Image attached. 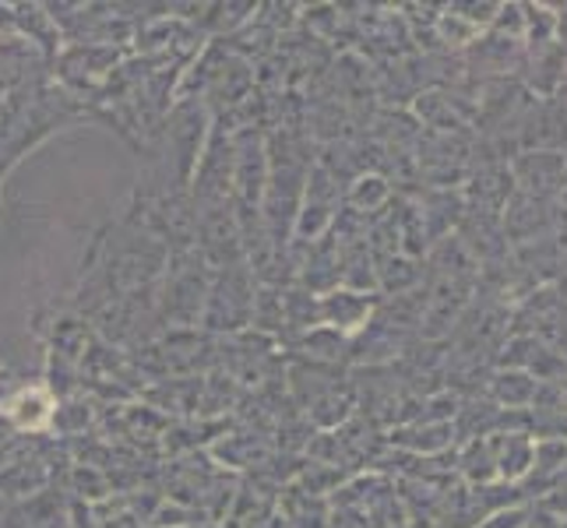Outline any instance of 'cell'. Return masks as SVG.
Wrapping results in <instances>:
<instances>
[{
	"mask_svg": "<svg viewBox=\"0 0 567 528\" xmlns=\"http://www.w3.org/2000/svg\"><path fill=\"white\" fill-rule=\"evenodd\" d=\"M497 479L501 483H522L525 476H533L536 468V437L529 434H501L491 441Z\"/></svg>",
	"mask_w": 567,
	"mask_h": 528,
	"instance_id": "obj_1",
	"label": "cell"
},
{
	"mask_svg": "<svg viewBox=\"0 0 567 528\" xmlns=\"http://www.w3.org/2000/svg\"><path fill=\"white\" fill-rule=\"evenodd\" d=\"M4 416L18 429H29V434H35V429L50 426V420L56 416V402H53V395L43 384L22 387V391H14V395L4 402Z\"/></svg>",
	"mask_w": 567,
	"mask_h": 528,
	"instance_id": "obj_2",
	"label": "cell"
},
{
	"mask_svg": "<svg viewBox=\"0 0 567 528\" xmlns=\"http://www.w3.org/2000/svg\"><path fill=\"white\" fill-rule=\"evenodd\" d=\"M321 314H324L328 324H336L342 331H353V328H360L367 321L370 303L360 297V292H346L342 289V292H331V297H324Z\"/></svg>",
	"mask_w": 567,
	"mask_h": 528,
	"instance_id": "obj_3",
	"label": "cell"
},
{
	"mask_svg": "<svg viewBox=\"0 0 567 528\" xmlns=\"http://www.w3.org/2000/svg\"><path fill=\"white\" fill-rule=\"evenodd\" d=\"M494 398L507 408H525L536 402V381L529 370H504V374H497L494 381Z\"/></svg>",
	"mask_w": 567,
	"mask_h": 528,
	"instance_id": "obj_4",
	"label": "cell"
},
{
	"mask_svg": "<svg viewBox=\"0 0 567 528\" xmlns=\"http://www.w3.org/2000/svg\"><path fill=\"white\" fill-rule=\"evenodd\" d=\"M465 465V476L486 486V483H494L497 479V465H494V452H491V441H473L468 444V455L462 458Z\"/></svg>",
	"mask_w": 567,
	"mask_h": 528,
	"instance_id": "obj_5",
	"label": "cell"
},
{
	"mask_svg": "<svg viewBox=\"0 0 567 528\" xmlns=\"http://www.w3.org/2000/svg\"><path fill=\"white\" fill-rule=\"evenodd\" d=\"M567 465V441L560 437H543L536 441V468L533 473H557Z\"/></svg>",
	"mask_w": 567,
	"mask_h": 528,
	"instance_id": "obj_6",
	"label": "cell"
},
{
	"mask_svg": "<svg viewBox=\"0 0 567 528\" xmlns=\"http://www.w3.org/2000/svg\"><path fill=\"white\" fill-rule=\"evenodd\" d=\"M437 32H441V39H444L447 46H465V43H473L480 29L468 25L462 14L447 11V14H441V18H437Z\"/></svg>",
	"mask_w": 567,
	"mask_h": 528,
	"instance_id": "obj_7",
	"label": "cell"
},
{
	"mask_svg": "<svg viewBox=\"0 0 567 528\" xmlns=\"http://www.w3.org/2000/svg\"><path fill=\"white\" fill-rule=\"evenodd\" d=\"M384 198H388V184L381 180V176H360L357 187H353V201L360 208H378Z\"/></svg>",
	"mask_w": 567,
	"mask_h": 528,
	"instance_id": "obj_8",
	"label": "cell"
},
{
	"mask_svg": "<svg viewBox=\"0 0 567 528\" xmlns=\"http://www.w3.org/2000/svg\"><path fill=\"white\" fill-rule=\"evenodd\" d=\"M491 29H501V32H512L515 39L525 35V4H501L497 18Z\"/></svg>",
	"mask_w": 567,
	"mask_h": 528,
	"instance_id": "obj_9",
	"label": "cell"
},
{
	"mask_svg": "<svg viewBox=\"0 0 567 528\" xmlns=\"http://www.w3.org/2000/svg\"><path fill=\"white\" fill-rule=\"evenodd\" d=\"M525 525H529V515H525L522 507H501L483 528H525Z\"/></svg>",
	"mask_w": 567,
	"mask_h": 528,
	"instance_id": "obj_10",
	"label": "cell"
}]
</instances>
